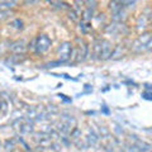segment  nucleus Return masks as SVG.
Returning a JSON list of instances; mask_svg holds the SVG:
<instances>
[{"label": "nucleus", "mask_w": 152, "mask_h": 152, "mask_svg": "<svg viewBox=\"0 0 152 152\" xmlns=\"http://www.w3.org/2000/svg\"><path fill=\"white\" fill-rule=\"evenodd\" d=\"M146 51H152V37H151V39L148 41V43H147V46H146Z\"/></svg>", "instance_id": "aec40b11"}, {"label": "nucleus", "mask_w": 152, "mask_h": 152, "mask_svg": "<svg viewBox=\"0 0 152 152\" xmlns=\"http://www.w3.org/2000/svg\"><path fill=\"white\" fill-rule=\"evenodd\" d=\"M13 146H14L13 142H10V141H7V142H5V148H7L8 151H9V150H13Z\"/></svg>", "instance_id": "6ab92c4d"}, {"label": "nucleus", "mask_w": 152, "mask_h": 152, "mask_svg": "<svg viewBox=\"0 0 152 152\" xmlns=\"http://www.w3.org/2000/svg\"><path fill=\"white\" fill-rule=\"evenodd\" d=\"M98 140H99V137L96 136V133H95L93 129H91V131H89L88 137H86L88 143H89L90 146H95V145H96V142H98Z\"/></svg>", "instance_id": "1a4fd4ad"}, {"label": "nucleus", "mask_w": 152, "mask_h": 152, "mask_svg": "<svg viewBox=\"0 0 152 152\" xmlns=\"http://www.w3.org/2000/svg\"><path fill=\"white\" fill-rule=\"evenodd\" d=\"M36 141H37L42 147H51V145H52L48 133H43V132L36 133Z\"/></svg>", "instance_id": "39448f33"}, {"label": "nucleus", "mask_w": 152, "mask_h": 152, "mask_svg": "<svg viewBox=\"0 0 152 152\" xmlns=\"http://www.w3.org/2000/svg\"><path fill=\"white\" fill-rule=\"evenodd\" d=\"M127 148H128V151H129V152H140L138 150H137V147L134 145H128Z\"/></svg>", "instance_id": "a211bd4d"}, {"label": "nucleus", "mask_w": 152, "mask_h": 152, "mask_svg": "<svg viewBox=\"0 0 152 152\" xmlns=\"http://www.w3.org/2000/svg\"><path fill=\"white\" fill-rule=\"evenodd\" d=\"M147 27V17L142 15L140 19H138V23H137V28L141 31V29H145Z\"/></svg>", "instance_id": "f8f14e48"}, {"label": "nucleus", "mask_w": 152, "mask_h": 152, "mask_svg": "<svg viewBox=\"0 0 152 152\" xmlns=\"http://www.w3.org/2000/svg\"><path fill=\"white\" fill-rule=\"evenodd\" d=\"M18 128L22 134H31V133H33V126L29 119H26L24 123H20V126Z\"/></svg>", "instance_id": "0eeeda50"}, {"label": "nucleus", "mask_w": 152, "mask_h": 152, "mask_svg": "<svg viewBox=\"0 0 152 152\" xmlns=\"http://www.w3.org/2000/svg\"><path fill=\"white\" fill-rule=\"evenodd\" d=\"M122 7H123L122 1H112V3H110V9L113 10V13H114V14L121 13Z\"/></svg>", "instance_id": "9b49d317"}, {"label": "nucleus", "mask_w": 152, "mask_h": 152, "mask_svg": "<svg viewBox=\"0 0 152 152\" xmlns=\"http://www.w3.org/2000/svg\"><path fill=\"white\" fill-rule=\"evenodd\" d=\"M86 56H88V47L83 45L81 47H80V50H79V56H77V61H84L85 58H86Z\"/></svg>", "instance_id": "9d476101"}, {"label": "nucleus", "mask_w": 152, "mask_h": 152, "mask_svg": "<svg viewBox=\"0 0 152 152\" xmlns=\"http://www.w3.org/2000/svg\"><path fill=\"white\" fill-rule=\"evenodd\" d=\"M76 126V119L74 117H70V115H65L62 117L61 122L57 123V131H60L61 133L64 134H67V133L71 132V129Z\"/></svg>", "instance_id": "f257e3e1"}, {"label": "nucleus", "mask_w": 152, "mask_h": 152, "mask_svg": "<svg viewBox=\"0 0 152 152\" xmlns=\"http://www.w3.org/2000/svg\"><path fill=\"white\" fill-rule=\"evenodd\" d=\"M76 15H77V14L74 13V12H71V13H70V18H72L74 20H77V17H76Z\"/></svg>", "instance_id": "4be33fe9"}, {"label": "nucleus", "mask_w": 152, "mask_h": 152, "mask_svg": "<svg viewBox=\"0 0 152 152\" xmlns=\"http://www.w3.org/2000/svg\"><path fill=\"white\" fill-rule=\"evenodd\" d=\"M100 45H102V50H100V57H99V58H102V60L110 58L112 55H113V46H112V43L109 41H102Z\"/></svg>", "instance_id": "20e7f679"}, {"label": "nucleus", "mask_w": 152, "mask_h": 152, "mask_svg": "<svg viewBox=\"0 0 152 152\" xmlns=\"http://www.w3.org/2000/svg\"><path fill=\"white\" fill-rule=\"evenodd\" d=\"M51 47V39L46 34H41L39 37L37 38L36 41V46L34 48L37 52H39V53H43V52L48 51Z\"/></svg>", "instance_id": "f03ea898"}, {"label": "nucleus", "mask_w": 152, "mask_h": 152, "mask_svg": "<svg viewBox=\"0 0 152 152\" xmlns=\"http://www.w3.org/2000/svg\"><path fill=\"white\" fill-rule=\"evenodd\" d=\"M100 50H102V45H100V42H98V43H95L94 45V53H95V56L98 57H100Z\"/></svg>", "instance_id": "4468645a"}, {"label": "nucleus", "mask_w": 152, "mask_h": 152, "mask_svg": "<svg viewBox=\"0 0 152 152\" xmlns=\"http://www.w3.org/2000/svg\"><path fill=\"white\" fill-rule=\"evenodd\" d=\"M0 147H1V141H0Z\"/></svg>", "instance_id": "b1692460"}, {"label": "nucleus", "mask_w": 152, "mask_h": 152, "mask_svg": "<svg viewBox=\"0 0 152 152\" xmlns=\"http://www.w3.org/2000/svg\"><path fill=\"white\" fill-rule=\"evenodd\" d=\"M26 48H27L26 42L23 39H19L17 42H14V43L12 45V47H10V50L14 52V53H24Z\"/></svg>", "instance_id": "423d86ee"}, {"label": "nucleus", "mask_w": 152, "mask_h": 152, "mask_svg": "<svg viewBox=\"0 0 152 152\" xmlns=\"http://www.w3.org/2000/svg\"><path fill=\"white\" fill-rule=\"evenodd\" d=\"M15 1H0V8H4V9H9V8H13L15 5Z\"/></svg>", "instance_id": "ddd939ff"}, {"label": "nucleus", "mask_w": 152, "mask_h": 152, "mask_svg": "<svg viewBox=\"0 0 152 152\" xmlns=\"http://www.w3.org/2000/svg\"><path fill=\"white\" fill-rule=\"evenodd\" d=\"M80 136H81V132H80L79 129H75L74 132H71V140H74L75 142H77Z\"/></svg>", "instance_id": "2eb2a0df"}, {"label": "nucleus", "mask_w": 152, "mask_h": 152, "mask_svg": "<svg viewBox=\"0 0 152 152\" xmlns=\"http://www.w3.org/2000/svg\"><path fill=\"white\" fill-rule=\"evenodd\" d=\"M13 26H14V28H17V29H22L23 22L20 20V19H15V20H13Z\"/></svg>", "instance_id": "f3484780"}, {"label": "nucleus", "mask_w": 152, "mask_h": 152, "mask_svg": "<svg viewBox=\"0 0 152 152\" xmlns=\"http://www.w3.org/2000/svg\"><path fill=\"white\" fill-rule=\"evenodd\" d=\"M143 96H145L146 99H152V94H151V93H145Z\"/></svg>", "instance_id": "5701e85b"}, {"label": "nucleus", "mask_w": 152, "mask_h": 152, "mask_svg": "<svg viewBox=\"0 0 152 152\" xmlns=\"http://www.w3.org/2000/svg\"><path fill=\"white\" fill-rule=\"evenodd\" d=\"M134 146L137 147V150L140 152H148L151 150V145L147 143L145 141H140V140H136V143Z\"/></svg>", "instance_id": "6e6552de"}, {"label": "nucleus", "mask_w": 152, "mask_h": 152, "mask_svg": "<svg viewBox=\"0 0 152 152\" xmlns=\"http://www.w3.org/2000/svg\"><path fill=\"white\" fill-rule=\"evenodd\" d=\"M71 52H72V47H71L70 42H64L58 48V56H60V62H67L71 57Z\"/></svg>", "instance_id": "7ed1b4c3"}, {"label": "nucleus", "mask_w": 152, "mask_h": 152, "mask_svg": "<svg viewBox=\"0 0 152 152\" xmlns=\"http://www.w3.org/2000/svg\"><path fill=\"white\" fill-rule=\"evenodd\" d=\"M12 15V13L9 10H0V20H4V19H7Z\"/></svg>", "instance_id": "dca6fc26"}, {"label": "nucleus", "mask_w": 152, "mask_h": 152, "mask_svg": "<svg viewBox=\"0 0 152 152\" xmlns=\"http://www.w3.org/2000/svg\"><path fill=\"white\" fill-rule=\"evenodd\" d=\"M60 64H61L60 61H57V62H50L47 66H48V67H56V66H57V65H60Z\"/></svg>", "instance_id": "412c9836"}]
</instances>
